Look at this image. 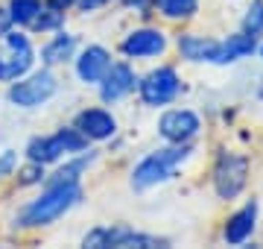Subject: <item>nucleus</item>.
<instances>
[{
	"label": "nucleus",
	"mask_w": 263,
	"mask_h": 249,
	"mask_svg": "<svg viewBox=\"0 0 263 249\" xmlns=\"http://www.w3.org/2000/svg\"><path fill=\"white\" fill-rule=\"evenodd\" d=\"M79 200H82V185L79 182L47 185V191L21 211V226H50L59 217H65L73 205H79Z\"/></svg>",
	"instance_id": "f257e3e1"
},
{
	"label": "nucleus",
	"mask_w": 263,
	"mask_h": 249,
	"mask_svg": "<svg viewBox=\"0 0 263 249\" xmlns=\"http://www.w3.org/2000/svg\"><path fill=\"white\" fill-rule=\"evenodd\" d=\"M187 158H190L187 144L161 147V150L149 153L146 158H141V162L135 164V170H132V188L135 191H146V188H155L161 182H170Z\"/></svg>",
	"instance_id": "f03ea898"
},
{
	"label": "nucleus",
	"mask_w": 263,
	"mask_h": 249,
	"mask_svg": "<svg viewBox=\"0 0 263 249\" xmlns=\"http://www.w3.org/2000/svg\"><path fill=\"white\" fill-rule=\"evenodd\" d=\"M85 147H88V138L73 126V129H59L47 138H32L27 147V155L29 162L50 164V162H59L67 153H82Z\"/></svg>",
	"instance_id": "7ed1b4c3"
},
{
	"label": "nucleus",
	"mask_w": 263,
	"mask_h": 249,
	"mask_svg": "<svg viewBox=\"0 0 263 249\" xmlns=\"http://www.w3.org/2000/svg\"><path fill=\"white\" fill-rule=\"evenodd\" d=\"M35 62V50L24 32H6L0 41V82H15Z\"/></svg>",
	"instance_id": "20e7f679"
},
{
	"label": "nucleus",
	"mask_w": 263,
	"mask_h": 249,
	"mask_svg": "<svg viewBox=\"0 0 263 249\" xmlns=\"http://www.w3.org/2000/svg\"><path fill=\"white\" fill-rule=\"evenodd\" d=\"M249 182V158L240 153H222L214 167V191L219 200H237Z\"/></svg>",
	"instance_id": "39448f33"
},
{
	"label": "nucleus",
	"mask_w": 263,
	"mask_h": 249,
	"mask_svg": "<svg viewBox=\"0 0 263 249\" xmlns=\"http://www.w3.org/2000/svg\"><path fill=\"white\" fill-rule=\"evenodd\" d=\"M138 91H141L143 105L158 109V105L173 103V100L181 94V77L173 65H161V67H155V70H149V74L138 82Z\"/></svg>",
	"instance_id": "423d86ee"
},
{
	"label": "nucleus",
	"mask_w": 263,
	"mask_h": 249,
	"mask_svg": "<svg viewBox=\"0 0 263 249\" xmlns=\"http://www.w3.org/2000/svg\"><path fill=\"white\" fill-rule=\"evenodd\" d=\"M85 246H164V240L155 235L135 232L132 226H97L82 238Z\"/></svg>",
	"instance_id": "0eeeda50"
},
{
	"label": "nucleus",
	"mask_w": 263,
	"mask_h": 249,
	"mask_svg": "<svg viewBox=\"0 0 263 249\" xmlns=\"http://www.w3.org/2000/svg\"><path fill=\"white\" fill-rule=\"evenodd\" d=\"M56 88L59 82L50 70H38V74H32L27 79H18L9 88V100L15 105H21V109H35V105L47 103L50 97L56 94Z\"/></svg>",
	"instance_id": "6e6552de"
},
{
	"label": "nucleus",
	"mask_w": 263,
	"mask_h": 249,
	"mask_svg": "<svg viewBox=\"0 0 263 249\" xmlns=\"http://www.w3.org/2000/svg\"><path fill=\"white\" fill-rule=\"evenodd\" d=\"M202 129V117L193 109H170L158 120V135L167 144H190Z\"/></svg>",
	"instance_id": "1a4fd4ad"
},
{
	"label": "nucleus",
	"mask_w": 263,
	"mask_h": 249,
	"mask_svg": "<svg viewBox=\"0 0 263 249\" xmlns=\"http://www.w3.org/2000/svg\"><path fill=\"white\" fill-rule=\"evenodd\" d=\"M167 47H170L167 32L155 27L132 29L129 35L120 41V50L126 59H155V56H164Z\"/></svg>",
	"instance_id": "9d476101"
},
{
	"label": "nucleus",
	"mask_w": 263,
	"mask_h": 249,
	"mask_svg": "<svg viewBox=\"0 0 263 249\" xmlns=\"http://www.w3.org/2000/svg\"><path fill=\"white\" fill-rule=\"evenodd\" d=\"M135 85H138V77H135L132 65L111 62L108 74L100 79V97H103V103H117L123 97H129L135 91Z\"/></svg>",
	"instance_id": "9b49d317"
},
{
	"label": "nucleus",
	"mask_w": 263,
	"mask_h": 249,
	"mask_svg": "<svg viewBox=\"0 0 263 249\" xmlns=\"http://www.w3.org/2000/svg\"><path fill=\"white\" fill-rule=\"evenodd\" d=\"M108 67H111V53L103 44H88L76 56V77L85 85H100V79L108 74Z\"/></svg>",
	"instance_id": "f8f14e48"
},
{
	"label": "nucleus",
	"mask_w": 263,
	"mask_h": 249,
	"mask_svg": "<svg viewBox=\"0 0 263 249\" xmlns=\"http://www.w3.org/2000/svg\"><path fill=\"white\" fill-rule=\"evenodd\" d=\"M76 129L88 141H108L117 132V117L108 109H85L76 115Z\"/></svg>",
	"instance_id": "ddd939ff"
},
{
	"label": "nucleus",
	"mask_w": 263,
	"mask_h": 249,
	"mask_svg": "<svg viewBox=\"0 0 263 249\" xmlns=\"http://www.w3.org/2000/svg\"><path fill=\"white\" fill-rule=\"evenodd\" d=\"M254 226H257V202H246L243 208H237L231 217L222 226V240L231 243V246H240L254 235Z\"/></svg>",
	"instance_id": "4468645a"
},
{
	"label": "nucleus",
	"mask_w": 263,
	"mask_h": 249,
	"mask_svg": "<svg viewBox=\"0 0 263 249\" xmlns=\"http://www.w3.org/2000/svg\"><path fill=\"white\" fill-rule=\"evenodd\" d=\"M254 50H257V39L240 29V32H234V35L216 41V53H214V62H211V65H234V62H240V59L252 56Z\"/></svg>",
	"instance_id": "2eb2a0df"
},
{
	"label": "nucleus",
	"mask_w": 263,
	"mask_h": 249,
	"mask_svg": "<svg viewBox=\"0 0 263 249\" xmlns=\"http://www.w3.org/2000/svg\"><path fill=\"white\" fill-rule=\"evenodd\" d=\"M179 53L187 62H214L216 53V39H205V35H196V32H184L176 41Z\"/></svg>",
	"instance_id": "dca6fc26"
},
{
	"label": "nucleus",
	"mask_w": 263,
	"mask_h": 249,
	"mask_svg": "<svg viewBox=\"0 0 263 249\" xmlns=\"http://www.w3.org/2000/svg\"><path fill=\"white\" fill-rule=\"evenodd\" d=\"M73 50H76V35H70V32H59V35H53V39L44 44L41 59H44L47 65H62V62H67V59L73 56Z\"/></svg>",
	"instance_id": "f3484780"
},
{
	"label": "nucleus",
	"mask_w": 263,
	"mask_h": 249,
	"mask_svg": "<svg viewBox=\"0 0 263 249\" xmlns=\"http://www.w3.org/2000/svg\"><path fill=\"white\" fill-rule=\"evenodd\" d=\"M152 9L167 21H190L199 12V0H152Z\"/></svg>",
	"instance_id": "a211bd4d"
},
{
	"label": "nucleus",
	"mask_w": 263,
	"mask_h": 249,
	"mask_svg": "<svg viewBox=\"0 0 263 249\" xmlns=\"http://www.w3.org/2000/svg\"><path fill=\"white\" fill-rule=\"evenodd\" d=\"M91 158L94 155H79V158H73V162H67L65 167H59L53 176H50L47 185H59V182H79V173L91 164Z\"/></svg>",
	"instance_id": "6ab92c4d"
},
{
	"label": "nucleus",
	"mask_w": 263,
	"mask_h": 249,
	"mask_svg": "<svg viewBox=\"0 0 263 249\" xmlns=\"http://www.w3.org/2000/svg\"><path fill=\"white\" fill-rule=\"evenodd\" d=\"M38 12H41V3L38 0H12V6H9L12 21L15 24H29V27L38 18Z\"/></svg>",
	"instance_id": "aec40b11"
},
{
	"label": "nucleus",
	"mask_w": 263,
	"mask_h": 249,
	"mask_svg": "<svg viewBox=\"0 0 263 249\" xmlns=\"http://www.w3.org/2000/svg\"><path fill=\"white\" fill-rule=\"evenodd\" d=\"M243 32L260 39L263 35V0H252V6L243 15Z\"/></svg>",
	"instance_id": "412c9836"
},
{
	"label": "nucleus",
	"mask_w": 263,
	"mask_h": 249,
	"mask_svg": "<svg viewBox=\"0 0 263 249\" xmlns=\"http://www.w3.org/2000/svg\"><path fill=\"white\" fill-rule=\"evenodd\" d=\"M59 24H62V12H56V9H41L38 12V18L32 21V27L35 29H41V32H44V29H56Z\"/></svg>",
	"instance_id": "4be33fe9"
},
{
	"label": "nucleus",
	"mask_w": 263,
	"mask_h": 249,
	"mask_svg": "<svg viewBox=\"0 0 263 249\" xmlns=\"http://www.w3.org/2000/svg\"><path fill=\"white\" fill-rule=\"evenodd\" d=\"M41 176H44V164L32 162L29 167L21 170V185H32V182H41Z\"/></svg>",
	"instance_id": "5701e85b"
},
{
	"label": "nucleus",
	"mask_w": 263,
	"mask_h": 249,
	"mask_svg": "<svg viewBox=\"0 0 263 249\" xmlns=\"http://www.w3.org/2000/svg\"><path fill=\"white\" fill-rule=\"evenodd\" d=\"M12 164H15V153H12V150H6V153L0 155V173H9Z\"/></svg>",
	"instance_id": "b1692460"
},
{
	"label": "nucleus",
	"mask_w": 263,
	"mask_h": 249,
	"mask_svg": "<svg viewBox=\"0 0 263 249\" xmlns=\"http://www.w3.org/2000/svg\"><path fill=\"white\" fill-rule=\"evenodd\" d=\"M73 3H79V0H47V6L50 9H56V12H67Z\"/></svg>",
	"instance_id": "393cba45"
},
{
	"label": "nucleus",
	"mask_w": 263,
	"mask_h": 249,
	"mask_svg": "<svg viewBox=\"0 0 263 249\" xmlns=\"http://www.w3.org/2000/svg\"><path fill=\"white\" fill-rule=\"evenodd\" d=\"M123 3H126L129 9H141L143 15H146V12H149V6H152V0H123Z\"/></svg>",
	"instance_id": "a878e982"
},
{
	"label": "nucleus",
	"mask_w": 263,
	"mask_h": 249,
	"mask_svg": "<svg viewBox=\"0 0 263 249\" xmlns=\"http://www.w3.org/2000/svg\"><path fill=\"white\" fill-rule=\"evenodd\" d=\"M9 27H12V15L6 9H0V35H6V32H9Z\"/></svg>",
	"instance_id": "bb28decb"
},
{
	"label": "nucleus",
	"mask_w": 263,
	"mask_h": 249,
	"mask_svg": "<svg viewBox=\"0 0 263 249\" xmlns=\"http://www.w3.org/2000/svg\"><path fill=\"white\" fill-rule=\"evenodd\" d=\"M103 3H108V0H79V9L91 12V9H97V6H103Z\"/></svg>",
	"instance_id": "cd10ccee"
},
{
	"label": "nucleus",
	"mask_w": 263,
	"mask_h": 249,
	"mask_svg": "<svg viewBox=\"0 0 263 249\" xmlns=\"http://www.w3.org/2000/svg\"><path fill=\"white\" fill-rule=\"evenodd\" d=\"M260 59H263V44H260Z\"/></svg>",
	"instance_id": "c85d7f7f"
},
{
	"label": "nucleus",
	"mask_w": 263,
	"mask_h": 249,
	"mask_svg": "<svg viewBox=\"0 0 263 249\" xmlns=\"http://www.w3.org/2000/svg\"><path fill=\"white\" fill-rule=\"evenodd\" d=\"M260 97H263V85H260Z\"/></svg>",
	"instance_id": "c756f323"
}]
</instances>
